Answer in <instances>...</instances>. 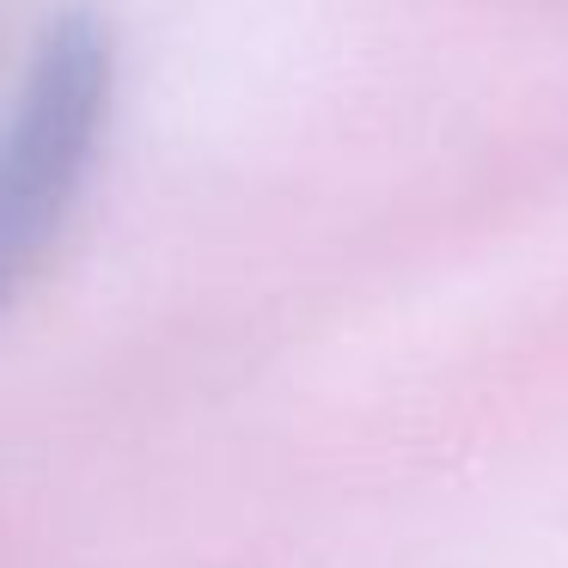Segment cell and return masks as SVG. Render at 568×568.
Segmentation results:
<instances>
[{
  "label": "cell",
  "instance_id": "1",
  "mask_svg": "<svg viewBox=\"0 0 568 568\" xmlns=\"http://www.w3.org/2000/svg\"><path fill=\"white\" fill-rule=\"evenodd\" d=\"M111 31L92 13H68L43 31L13 135L0 141V294L38 263L87 184L111 111Z\"/></svg>",
  "mask_w": 568,
  "mask_h": 568
}]
</instances>
